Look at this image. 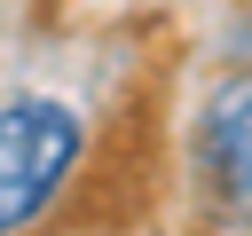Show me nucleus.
<instances>
[{
	"mask_svg": "<svg viewBox=\"0 0 252 236\" xmlns=\"http://www.w3.org/2000/svg\"><path fill=\"white\" fill-rule=\"evenodd\" d=\"M79 149H87V118L63 94L0 102V236L32 228L63 197V181L79 173Z\"/></svg>",
	"mask_w": 252,
	"mask_h": 236,
	"instance_id": "obj_1",
	"label": "nucleus"
},
{
	"mask_svg": "<svg viewBox=\"0 0 252 236\" xmlns=\"http://www.w3.org/2000/svg\"><path fill=\"white\" fill-rule=\"evenodd\" d=\"M244 126H252V110H244V87H228V94L213 102V118H205V173L220 181V205H228V220L244 212Z\"/></svg>",
	"mask_w": 252,
	"mask_h": 236,
	"instance_id": "obj_2",
	"label": "nucleus"
}]
</instances>
